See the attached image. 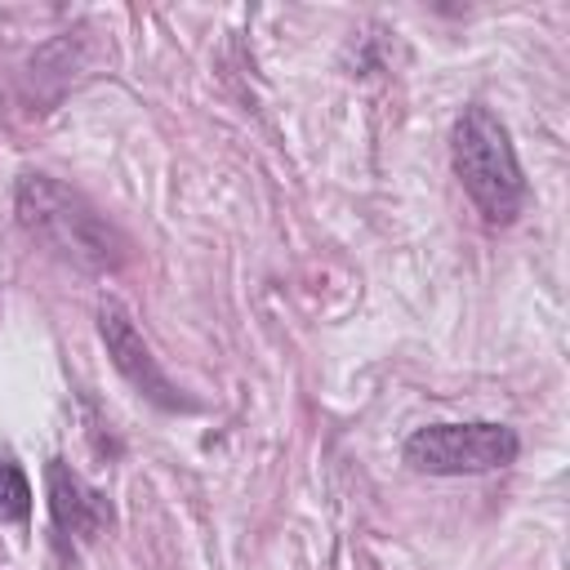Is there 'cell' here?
I'll list each match as a JSON object with an SVG mask.
<instances>
[{
  "instance_id": "cell-1",
  "label": "cell",
  "mask_w": 570,
  "mask_h": 570,
  "mask_svg": "<svg viewBox=\"0 0 570 570\" xmlns=\"http://www.w3.org/2000/svg\"><path fill=\"white\" fill-rule=\"evenodd\" d=\"M450 165L468 191V200L481 209V218L490 227H508L517 223L521 205H525V174L517 160V147L503 129V120L472 102L459 111L454 129H450Z\"/></svg>"
},
{
  "instance_id": "cell-2",
  "label": "cell",
  "mask_w": 570,
  "mask_h": 570,
  "mask_svg": "<svg viewBox=\"0 0 570 570\" xmlns=\"http://www.w3.org/2000/svg\"><path fill=\"white\" fill-rule=\"evenodd\" d=\"M18 223L76 267L107 272L120 263V236L111 232V223L49 174L18 178Z\"/></svg>"
},
{
  "instance_id": "cell-3",
  "label": "cell",
  "mask_w": 570,
  "mask_h": 570,
  "mask_svg": "<svg viewBox=\"0 0 570 570\" xmlns=\"http://www.w3.org/2000/svg\"><path fill=\"white\" fill-rule=\"evenodd\" d=\"M405 463L428 476H481L517 463L521 436L508 423H428L405 436Z\"/></svg>"
},
{
  "instance_id": "cell-4",
  "label": "cell",
  "mask_w": 570,
  "mask_h": 570,
  "mask_svg": "<svg viewBox=\"0 0 570 570\" xmlns=\"http://www.w3.org/2000/svg\"><path fill=\"white\" fill-rule=\"evenodd\" d=\"M98 334H102V343H107L111 365L129 379V387H134L138 396H147L156 410H191V401H187V396L178 392V383L160 370V361L151 356L147 338L138 334L134 316H129L116 298H102V303H98Z\"/></svg>"
},
{
  "instance_id": "cell-5",
  "label": "cell",
  "mask_w": 570,
  "mask_h": 570,
  "mask_svg": "<svg viewBox=\"0 0 570 570\" xmlns=\"http://www.w3.org/2000/svg\"><path fill=\"white\" fill-rule=\"evenodd\" d=\"M49 512H53V525L76 539H98L111 525V503L58 459L49 463Z\"/></svg>"
},
{
  "instance_id": "cell-6",
  "label": "cell",
  "mask_w": 570,
  "mask_h": 570,
  "mask_svg": "<svg viewBox=\"0 0 570 570\" xmlns=\"http://www.w3.org/2000/svg\"><path fill=\"white\" fill-rule=\"evenodd\" d=\"M31 517V481L13 459H0V521Z\"/></svg>"
}]
</instances>
